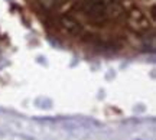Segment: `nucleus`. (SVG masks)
Here are the masks:
<instances>
[{
  "mask_svg": "<svg viewBox=\"0 0 156 140\" xmlns=\"http://www.w3.org/2000/svg\"><path fill=\"white\" fill-rule=\"evenodd\" d=\"M78 10L93 22H119L126 16V10L116 0H81Z\"/></svg>",
  "mask_w": 156,
  "mask_h": 140,
  "instance_id": "obj_1",
  "label": "nucleus"
},
{
  "mask_svg": "<svg viewBox=\"0 0 156 140\" xmlns=\"http://www.w3.org/2000/svg\"><path fill=\"white\" fill-rule=\"evenodd\" d=\"M127 26L136 33L143 35L151 30V20L139 7H133L127 13Z\"/></svg>",
  "mask_w": 156,
  "mask_h": 140,
  "instance_id": "obj_2",
  "label": "nucleus"
},
{
  "mask_svg": "<svg viewBox=\"0 0 156 140\" xmlns=\"http://www.w3.org/2000/svg\"><path fill=\"white\" fill-rule=\"evenodd\" d=\"M59 25L67 33L73 35V36H80L84 32L81 22H78L77 19L71 16V15H61L59 16Z\"/></svg>",
  "mask_w": 156,
  "mask_h": 140,
  "instance_id": "obj_3",
  "label": "nucleus"
},
{
  "mask_svg": "<svg viewBox=\"0 0 156 140\" xmlns=\"http://www.w3.org/2000/svg\"><path fill=\"white\" fill-rule=\"evenodd\" d=\"M38 3L44 10H48V12L58 7V0H38Z\"/></svg>",
  "mask_w": 156,
  "mask_h": 140,
  "instance_id": "obj_4",
  "label": "nucleus"
}]
</instances>
